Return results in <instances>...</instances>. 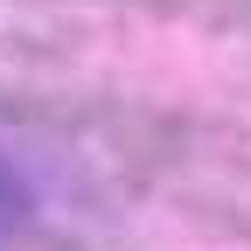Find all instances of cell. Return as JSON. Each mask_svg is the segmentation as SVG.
Listing matches in <instances>:
<instances>
[{"instance_id": "1", "label": "cell", "mask_w": 251, "mask_h": 251, "mask_svg": "<svg viewBox=\"0 0 251 251\" xmlns=\"http://www.w3.org/2000/svg\"><path fill=\"white\" fill-rule=\"evenodd\" d=\"M21 216H28V181H21V168L7 161V153H0V230L21 224Z\"/></svg>"}]
</instances>
